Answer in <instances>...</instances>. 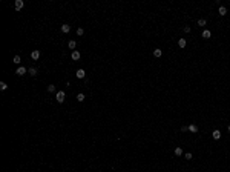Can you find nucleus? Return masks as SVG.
Here are the masks:
<instances>
[{"instance_id":"17","label":"nucleus","mask_w":230,"mask_h":172,"mask_svg":"<svg viewBox=\"0 0 230 172\" xmlns=\"http://www.w3.org/2000/svg\"><path fill=\"white\" fill-rule=\"evenodd\" d=\"M181 154H183V148H175V155H178V157H180Z\"/></svg>"},{"instance_id":"22","label":"nucleus","mask_w":230,"mask_h":172,"mask_svg":"<svg viewBox=\"0 0 230 172\" xmlns=\"http://www.w3.org/2000/svg\"><path fill=\"white\" fill-rule=\"evenodd\" d=\"M189 131V126H181V132H187Z\"/></svg>"},{"instance_id":"12","label":"nucleus","mask_w":230,"mask_h":172,"mask_svg":"<svg viewBox=\"0 0 230 172\" xmlns=\"http://www.w3.org/2000/svg\"><path fill=\"white\" fill-rule=\"evenodd\" d=\"M210 35H212V32H210L209 29H204L203 31V37L204 38H210Z\"/></svg>"},{"instance_id":"23","label":"nucleus","mask_w":230,"mask_h":172,"mask_svg":"<svg viewBox=\"0 0 230 172\" xmlns=\"http://www.w3.org/2000/svg\"><path fill=\"white\" fill-rule=\"evenodd\" d=\"M192 157H193V155L190 154V152H187V154H186V160H192Z\"/></svg>"},{"instance_id":"10","label":"nucleus","mask_w":230,"mask_h":172,"mask_svg":"<svg viewBox=\"0 0 230 172\" xmlns=\"http://www.w3.org/2000/svg\"><path fill=\"white\" fill-rule=\"evenodd\" d=\"M186 45H187V42L184 40V38H180V40H178V46H180L181 49H183V48H186Z\"/></svg>"},{"instance_id":"9","label":"nucleus","mask_w":230,"mask_h":172,"mask_svg":"<svg viewBox=\"0 0 230 172\" xmlns=\"http://www.w3.org/2000/svg\"><path fill=\"white\" fill-rule=\"evenodd\" d=\"M68 46H69V49H74V51H75V48H77V42H75V40H69Z\"/></svg>"},{"instance_id":"3","label":"nucleus","mask_w":230,"mask_h":172,"mask_svg":"<svg viewBox=\"0 0 230 172\" xmlns=\"http://www.w3.org/2000/svg\"><path fill=\"white\" fill-rule=\"evenodd\" d=\"M31 58H32V60H38V58H40V51H38V49H34L31 52Z\"/></svg>"},{"instance_id":"14","label":"nucleus","mask_w":230,"mask_h":172,"mask_svg":"<svg viewBox=\"0 0 230 172\" xmlns=\"http://www.w3.org/2000/svg\"><path fill=\"white\" fill-rule=\"evenodd\" d=\"M28 72L31 74L32 77H35V75H37V69H35V68H29V69H28Z\"/></svg>"},{"instance_id":"16","label":"nucleus","mask_w":230,"mask_h":172,"mask_svg":"<svg viewBox=\"0 0 230 172\" xmlns=\"http://www.w3.org/2000/svg\"><path fill=\"white\" fill-rule=\"evenodd\" d=\"M12 61H14L15 65H20V63H22V58H20V56H15V57H14V60H12Z\"/></svg>"},{"instance_id":"19","label":"nucleus","mask_w":230,"mask_h":172,"mask_svg":"<svg viewBox=\"0 0 230 172\" xmlns=\"http://www.w3.org/2000/svg\"><path fill=\"white\" fill-rule=\"evenodd\" d=\"M0 89H2V91H6V89H8V85H6L5 82H0Z\"/></svg>"},{"instance_id":"7","label":"nucleus","mask_w":230,"mask_h":172,"mask_svg":"<svg viewBox=\"0 0 230 172\" xmlns=\"http://www.w3.org/2000/svg\"><path fill=\"white\" fill-rule=\"evenodd\" d=\"M75 75H77V79H85L86 72H85V71H83V69H78V71H77V72H75Z\"/></svg>"},{"instance_id":"4","label":"nucleus","mask_w":230,"mask_h":172,"mask_svg":"<svg viewBox=\"0 0 230 172\" xmlns=\"http://www.w3.org/2000/svg\"><path fill=\"white\" fill-rule=\"evenodd\" d=\"M23 6H25V2H23V0H15V9H17V11H20Z\"/></svg>"},{"instance_id":"21","label":"nucleus","mask_w":230,"mask_h":172,"mask_svg":"<svg viewBox=\"0 0 230 172\" xmlns=\"http://www.w3.org/2000/svg\"><path fill=\"white\" fill-rule=\"evenodd\" d=\"M77 100H78V102H83V100H85V95H83V94H78V95H77Z\"/></svg>"},{"instance_id":"24","label":"nucleus","mask_w":230,"mask_h":172,"mask_svg":"<svg viewBox=\"0 0 230 172\" xmlns=\"http://www.w3.org/2000/svg\"><path fill=\"white\" fill-rule=\"evenodd\" d=\"M77 35H83V28H78V29H77Z\"/></svg>"},{"instance_id":"11","label":"nucleus","mask_w":230,"mask_h":172,"mask_svg":"<svg viewBox=\"0 0 230 172\" xmlns=\"http://www.w3.org/2000/svg\"><path fill=\"white\" fill-rule=\"evenodd\" d=\"M189 131L193 132V134H196V132H198V126L196 125H189Z\"/></svg>"},{"instance_id":"20","label":"nucleus","mask_w":230,"mask_h":172,"mask_svg":"<svg viewBox=\"0 0 230 172\" xmlns=\"http://www.w3.org/2000/svg\"><path fill=\"white\" fill-rule=\"evenodd\" d=\"M48 91H49V92H55V86H54V85H49V86H48Z\"/></svg>"},{"instance_id":"2","label":"nucleus","mask_w":230,"mask_h":172,"mask_svg":"<svg viewBox=\"0 0 230 172\" xmlns=\"http://www.w3.org/2000/svg\"><path fill=\"white\" fill-rule=\"evenodd\" d=\"M28 72V69H26V68H25V66H18L17 68V71H15V74H17V75H25V74H26Z\"/></svg>"},{"instance_id":"8","label":"nucleus","mask_w":230,"mask_h":172,"mask_svg":"<svg viewBox=\"0 0 230 172\" xmlns=\"http://www.w3.org/2000/svg\"><path fill=\"white\" fill-rule=\"evenodd\" d=\"M218 14H219V15H225V14H227V8H225V6H219Z\"/></svg>"},{"instance_id":"5","label":"nucleus","mask_w":230,"mask_h":172,"mask_svg":"<svg viewBox=\"0 0 230 172\" xmlns=\"http://www.w3.org/2000/svg\"><path fill=\"white\" fill-rule=\"evenodd\" d=\"M212 137H213V140H219V138H221V132H219L218 129H215V131L212 132Z\"/></svg>"},{"instance_id":"6","label":"nucleus","mask_w":230,"mask_h":172,"mask_svg":"<svg viewBox=\"0 0 230 172\" xmlns=\"http://www.w3.org/2000/svg\"><path fill=\"white\" fill-rule=\"evenodd\" d=\"M71 58H72V60H80V52L78 51H72V54H71Z\"/></svg>"},{"instance_id":"13","label":"nucleus","mask_w":230,"mask_h":172,"mask_svg":"<svg viewBox=\"0 0 230 172\" xmlns=\"http://www.w3.org/2000/svg\"><path fill=\"white\" fill-rule=\"evenodd\" d=\"M61 31H63V32H69L71 31V25H66V23L61 25Z\"/></svg>"},{"instance_id":"1","label":"nucleus","mask_w":230,"mask_h":172,"mask_svg":"<svg viewBox=\"0 0 230 172\" xmlns=\"http://www.w3.org/2000/svg\"><path fill=\"white\" fill-rule=\"evenodd\" d=\"M64 97H66V94L63 92V91H58V92L55 94V100L58 103H63L64 102Z\"/></svg>"},{"instance_id":"15","label":"nucleus","mask_w":230,"mask_h":172,"mask_svg":"<svg viewBox=\"0 0 230 172\" xmlns=\"http://www.w3.org/2000/svg\"><path fill=\"white\" fill-rule=\"evenodd\" d=\"M153 56L155 57H161V56H163V51H161V49H153Z\"/></svg>"},{"instance_id":"18","label":"nucleus","mask_w":230,"mask_h":172,"mask_svg":"<svg viewBox=\"0 0 230 172\" xmlns=\"http://www.w3.org/2000/svg\"><path fill=\"white\" fill-rule=\"evenodd\" d=\"M198 26H206V19H199V20H198Z\"/></svg>"},{"instance_id":"25","label":"nucleus","mask_w":230,"mask_h":172,"mask_svg":"<svg viewBox=\"0 0 230 172\" xmlns=\"http://www.w3.org/2000/svg\"><path fill=\"white\" fill-rule=\"evenodd\" d=\"M184 32H190V26H184Z\"/></svg>"},{"instance_id":"26","label":"nucleus","mask_w":230,"mask_h":172,"mask_svg":"<svg viewBox=\"0 0 230 172\" xmlns=\"http://www.w3.org/2000/svg\"><path fill=\"white\" fill-rule=\"evenodd\" d=\"M229 132H230V126H229Z\"/></svg>"}]
</instances>
